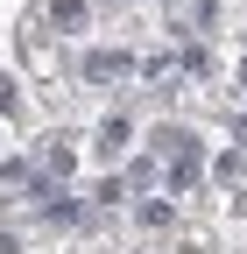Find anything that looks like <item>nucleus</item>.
<instances>
[{
  "label": "nucleus",
  "mask_w": 247,
  "mask_h": 254,
  "mask_svg": "<svg viewBox=\"0 0 247 254\" xmlns=\"http://www.w3.org/2000/svg\"><path fill=\"white\" fill-rule=\"evenodd\" d=\"M7 106H14V85H7V78H0V113H7Z\"/></svg>",
  "instance_id": "1"
}]
</instances>
